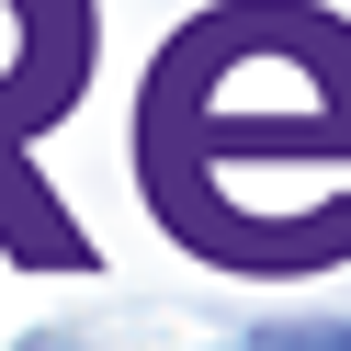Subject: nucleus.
Wrapping results in <instances>:
<instances>
[{
    "label": "nucleus",
    "instance_id": "f257e3e1",
    "mask_svg": "<svg viewBox=\"0 0 351 351\" xmlns=\"http://www.w3.org/2000/svg\"><path fill=\"white\" fill-rule=\"evenodd\" d=\"M272 170H351V12L328 0H215L136 80V193L215 272H328L272 215Z\"/></svg>",
    "mask_w": 351,
    "mask_h": 351
},
{
    "label": "nucleus",
    "instance_id": "f03ea898",
    "mask_svg": "<svg viewBox=\"0 0 351 351\" xmlns=\"http://www.w3.org/2000/svg\"><path fill=\"white\" fill-rule=\"evenodd\" d=\"M91 91V0H0V159L80 114Z\"/></svg>",
    "mask_w": 351,
    "mask_h": 351
},
{
    "label": "nucleus",
    "instance_id": "7ed1b4c3",
    "mask_svg": "<svg viewBox=\"0 0 351 351\" xmlns=\"http://www.w3.org/2000/svg\"><path fill=\"white\" fill-rule=\"evenodd\" d=\"M261 351H351V328H340V317H272Z\"/></svg>",
    "mask_w": 351,
    "mask_h": 351
}]
</instances>
